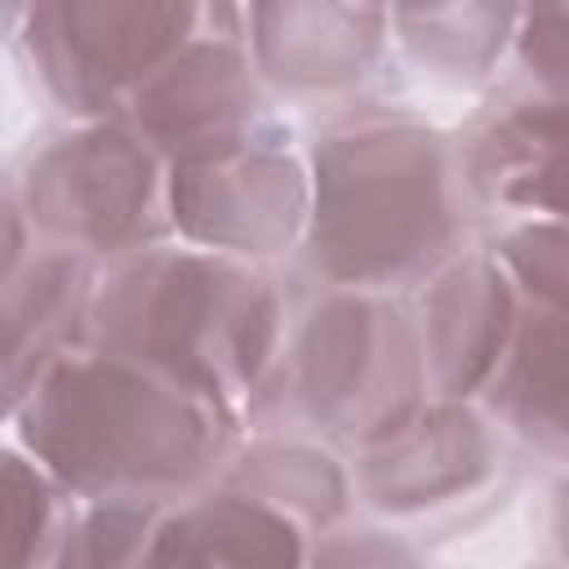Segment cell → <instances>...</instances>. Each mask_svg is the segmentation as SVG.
<instances>
[{
	"instance_id": "6da1fadb",
	"label": "cell",
	"mask_w": 569,
	"mask_h": 569,
	"mask_svg": "<svg viewBox=\"0 0 569 569\" xmlns=\"http://www.w3.org/2000/svg\"><path fill=\"white\" fill-rule=\"evenodd\" d=\"M218 396L129 356L62 365L36 396L27 440L80 489L169 485L218 445Z\"/></svg>"
},
{
	"instance_id": "7a4b0ae2",
	"label": "cell",
	"mask_w": 569,
	"mask_h": 569,
	"mask_svg": "<svg viewBox=\"0 0 569 569\" xmlns=\"http://www.w3.org/2000/svg\"><path fill=\"white\" fill-rule=\"evenodd\" d=\"M356 147L329 151L320 182L316 240L325 236L342 271H396L418 258V244H436L445 231L440 209V169L431 138L409 133H369L351 138Z\"/></svg>"
},
{
	"instance_id": "3957f363",
	"label": "cell",
	"mask_w": 569,
	"mask_h": 569,
	"mask_svg": "<svg viewBox=\"0 0 569 569\" xmlns=\"http://www.w3.org/2000/svg\"><path fill=\"white\" fill-rule=\"evenodd\" d=\"M298 538L284 516L249 498H218L156 529L142 569H293Z\"/></svg>"
},
{
	"instance_id": "277c9868",
	"label": "cell",
	"mask_w": 569,
	"mask_h": 569,
	"mask_svg": "<svg viewBox=\"0 0 569 569\" xmlns=\"http://www.w3.org/2000/svg\"><path fill=\"white\" fill-rule=\"evenodd\" d=\"M53 520V493L13 453H0V569H31Z\"/></svg>"
}]
</instances>
